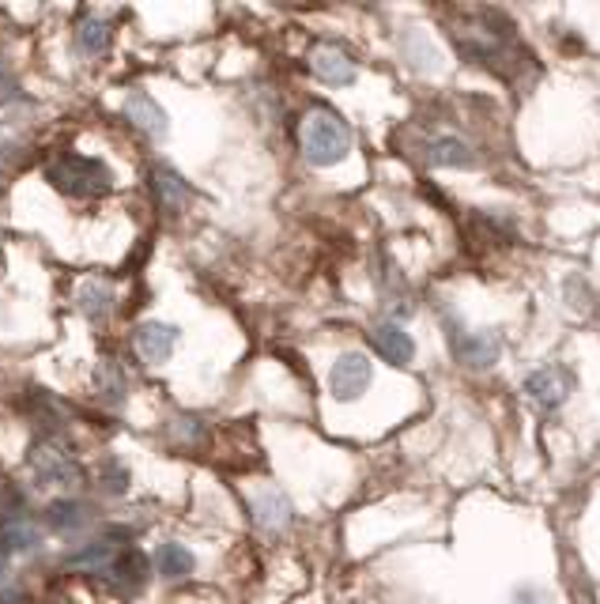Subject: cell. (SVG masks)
Wrapping results in <instances>:
<instances>
[{"label": "cell", "mask_w": 600, "mask_h": 604, "mask_svg": "<svg viewBox=\"0 0 600 604\" xmlns=\"http://www.w3.org/2000/svg\"><path fill=\"white\" fill-rule=\"evenodd\" d=\"M449 38L457 43L468 61L488 64L499 76H514L517 61L521 57L514 46V27H509L506 15H499L495 8H483V12H472V23H461V27H449Z\"/></svg>", "instance_id": "1"}, {"label": "cell", "mask_w": 600, "mask_h": 604, "mask_svg": "<svg viewBox=\"0 0 600 604\" xmlns=\"http://www.w3.org/2000/svg\"><path fill=\"white\" fill-rule=\"evenodd\" d=\"M299 148L314 167H336L340 159H348L351 152V129L328 106H314L307 110V118L299 121Z\"/></svg>", "instance_id": "2"}, {"label": "cell", "mask_w": 600, "mask_h": 604, "mask_svg": "<svg viewBox=\"0 0 600 604\" xmlns=\"http://www.w3.org/2000/svg\"><path fill=\"white\" fill-rule=\"evenodd\" d=\"M46 178L53 182V190L64 193V197H80V201L106 197V193L113 190L110 167L92 159V155H72V152L57 155V159H49Z\"/></svg>", "instance_id": "3"}, {"label": "cell", "mask_w": 600, "mask_h": 604, "mask_svg": "<svg viewBox=\"0 0 600 604\" xmlns=\"http://www.w3.org/2000/svg\"><path fill=\"white\" fill-rule=\"evenodd\" d=\"M449 348H454V359L472 371H483L491 366L499 355H503V337L495 329H449Z\"/></svg>", "instance_id": "4"}, {"label": "cell", "mask_w": 600, "mask_h": 604, "mask_svg": "<svg viewBox=\"0 0 600 604\" xmlns=\"http://www.w3.org/2000/svg\"><path fill=\"white\" fill-rule=\"evenodd\" d=\"M370 378H374L370 359L363 352H344L328 371V389H333L336 401H359L370 389Z\"/></svg>", "instance_id": "5"}, {"label": "cell", "mask_w": 600, "mask_h": 604, "mask_svg": "<svg viewBox=\"0 0 600 604\" xmlns=\"http://www.w3.org/2000/svg\"><path fill=\"white\" fill-rule=\"evenodd\" d=\"M571 389H574V374H571V366H540V371H532L529 378H525V394L532 397L544 412H552V408H559L571 397Z\"/></svg>", "instance_id": "6"}, {"label": "cell", "mask_w": 600, "mask_h": 604, "mask_svg": "<svg viewBox=\"0 0 600 604\" xmlns=\"http://www.w3.org/2000/svg\"><path fill=\"white\" fill-rule=\"evenodd\" d=\"M310 72L328 87H348V84H356V76H359L351 53L340 50V46H333V43H322L310 50Z\"/></svg>", "instance_id": "7"}, {"label": "cell", "mask_w": 600, "mask_h": 604, "mask_svg": "<svg viewBox=\"0 0 600 604\" xmlns=\"http://www.w3.org/2000/svg\"><path fill=\"white\" fill-rule=\"evenodd\" d=\"M125 533H113V536H98V541L84 544L80 552H72L64 559L69 570H84V575H110V567L118 563V555L129 548V541H121Z\"/></svg>", "instance_id": "8"}, {"label": "cell", "mask_w": 600, "mask_h": 604, "mask_svg": "<svg viewBox=\"0 0 600 604\" xmlns=\"http://www.w3.org/2000/svg\"><path fill=\"white\" fill-rule=\"evenodd\" d=\"M175 345H178V329L175 325H167V322H144V325H136V333H133V348H136V355L144 359V363H167L170 352H175Z\"/></svg>", "instance_id": "9"}, {"label": "cell", "mask_w": 600, "mask_h": 604, "mask_svg": "<svg viewBox=\"0 0 600 604\" xmlns=\"http://www.w3.org/2000/svg\"><path fill=\"white\" fill-rule=\"evenodd\" d=\"M31 469L43 480H53V484H76L80 480L76 461L64 450H57L53 443H35V450H31Z\"/></svg>", "instance_id": "10"}, {"label": "cell", "mask_w": 600, "mask_h": 604, "mask_svg": "<svg viewBox=\"0 0 600 604\" xmlns=\"http://www.w3.org/2000/svg\"><path fill=\"white\" fill-rule=\"evenodd\" d=\"M370 340H374L377 355L393 366H408L416 359V340L408 337L400 325H377V329L370 333Z\"/></svg>", "instance_id": "11"}, {"label": "cell", "mask_w": 600, "mask_h": 604, "mask_svg": "<svg viewBox=\"0 0 600 604\" xmlns=\"http://www.w3.org/2000/svg\"><path fill=\"white\" fill-rule=\"evenodd\" d=\"M125 118L133 121V125L140 129V133H147V136H167V129H170L167 110H163V106L155 102L152 95H144V92L129 95V102H125Z\"/></svg>", "instance_id": "12"}, {"label": "cell", "mask_w": 600, "mask_h": 604, "mask_svg": "<svg viewBox=\"0 0 600 604\" xmlns=\"http://www.w3.org/2000/svg\"><path fill=\"white\" fill-rule=\"evenodd\" d=\"M253 518H257L261 529L279 533L291 521V503L279 487H261V492H253Z\"/></svg>", "instance_id": "13"}, {"label": "cell", "mask_w": 600, "mask_h": 604, "mask_svg": "<svg viewBox=\"0 0 600 604\" xmlns=\"http://www.w3.org/2000/svg\"><path fill=\"white\" fill-rule=\"evenodd\" d=\"M106 582H110L118 593H136L140 585L147 582V559L133 548V544H129V548L118 555V563H113V567H110V575H106Z\"/></svg>", "instance_id": "14"}, {"label": "cell", "mask_w": 600, "mask_h": 604, "mask_svg": "<svg viewBox=\"0 0 600 604\" xmlns=\"http://www.w3.org/2000/svg\"><path fill=\"white\" fill-rule=\"evenodd\" d=\"M92 506H84V503H72V499H61V503H49V510H46V521H49V529L53 533H64V536H76L80 529H87L92 526Z\"/></svg>", "instance_id": "15"}, {"label": "cell", "mask_w": 600, "mask_h": 604, "mask_svg": "<svg viewBox=\"0 0 600 604\" xmlns=\"http://www.w3.org/2000/svg\"><path fill=\"white\" fill-rule=\"evenodd\" d=\"M152 185H155V197H159V204L163 208H170V212H182L189 204V197H193V190L185 185V178L178 174V170H170V167H155Z\"/></svg>", "instance_id": "16"}, {"label": "cell", "mask_w": 600, "mask_h": 604, "mask_svg": "<svg viewBox=\"0 0 600 604\" xmlns=\"http://www.w3.org/2000/svg\"><path fill=\"white\" fill-rule=\"evenodd\" d=\"M95 389H98V397H103L110 408L125 404V371H121V363L103 359V363H98V371H95Z\"/></svg>", "instance_id": "17"}, {"label": "cell", "mask_w": 600, "mask_h": 604, "mask_svg": "<svg viewBox=\"0 0 600 604\" xmlns=\"http://www.w3.org/2000/svg\"><path fill=\"white\" fill-rule=\"evenodd\" d=\"M427 159H431L434 167H472L476 155L465 141H457V136H439V141L427 148Z\"/></svg>", "instance_id": "18"}, {"label": "cell", "mask_w": 600, "mask_h": 604, "mask_svg": "<svg viewBox=\"0 0 600 604\" xmlns=\"http://www.w3.org/2000/svg\"><path fill=\"white\" fill-rule=\"evenodd\" d=\"M76 43H80V50L92 53V57L106 53V50H110V23L98 20V15H80Z\"/></svg>", "instance_id": "19"}, {"label": "cell", "mask_w": 600, "mask_h": 604, "mask_svg": "<svg viewBox=\"0 0 600 604\" xmlns=\"http://www.w3.org/2000/svg\"><path fill=\"white\" fill-rule=\"evenodd\" d=\"M155 567H159V575H167V578H185V575H193V567H196V559H193V552L185 548V544H163L159 552H155Z\"/></svg>", "instance_id": "20"}, {"label": "cell", "mask_w": 600, "mask_h": 604, "mask_svg": "<svg viewBox=\"0 0 600 604\" xmlns=\"http://www.w3.org/2000/svg\"><path fill=\"white\" fill-rule=\"evenodd\" d=\"M80 310H84L87 317H106L110 314V306H113V291L106 288V283H98V280H92V283H84L80 288Z\"/></svg>", "instance_id": "21"}, {"label": "cell", "mask_w": 600, "mask_h": 604, "mask_svg": "<svg viewBox=\"0 0 600 604\" xmlns=\"http://www.w3.org/2000/svg\"><path fill=\"white\" fill-rule=\"evenodd\" d=\"M167 435H170V443L182 446V450H196L204 438V427L196 420H189V415H178V420L167 427Z\"/></svg>", "instance_id": "22"}, {"label": "cell", "mask_w": 600, "mask_h": 604, "mask_svg": "<svg viewBox=\"0 0 600 604\" xmlns=\"http://www.w3.org/2000/svg\"><path fill=\"white\" fill-rule=\"evenodd\" d=\"M38 544V533L31 526H12V529H4V544L0 548L4 552H31Z\"/></svg>", "instance_id": "23"}, {"label": "cell", "mask_w": 600, "mask_h": 604, "mask_svg": "<svg viewBox=\"0 0 600 604\" xmlns=\"http://www.w3.org/2000/svg\"><path fill=\"white\" fill-rule=\"evenodd\" d=\"M103 487H106V492H113V495H121V492L129 487V472L121 469L118 461H110V464L103 469Z\"/></svg>", "instance_id": "24"}, {"label": "cell", "mask_w": 600, "mask_h": 604, "mask_svg": "<svg viewBox=\"0 0 600 604\" xmlns=\"http://www.w3.org/2000/svg\"><path fill=\"white\" fill-rule=\"evenodd\" d=\"M20 506H23L20 495H15L12 487L0 484V526H4V521H12L15 514H20Z\"/></svg>", "instance_id": "25"}, {"label": "cell", "mask_w": 600, "mask_h": 604, "mask_svg": "<svg viewBox=\"0 0 600 604\" xmlns=\"http://www.w3.org/2000/svg\"><path fill=\"white\" fill-rule=\"evenodd\" d=\"M509 604H555L552 593H544L540 585H521V590L514 593V601Z\"/></svg>", "instance_id": "26"}, {"label": "cell", "mask_w": 600, "mask_h": 604, "mask_svg": "<svg viewBox=\"0 0 600 604\" xmlns=\"http://www.w3.org/2000/svg\"><path fill=\"white\" fill-rule=\"evenodd\" d=\"M0 99H15V84L4 69H0Z\"/></svg>", "instance_id": "27"}, {"label": "cell", "mask_w": 600, "mask_h": 604, "mask_svg": "<svg viewBox=\"0 0 600 604\" xmlns=\"http://www.w3.org/2000/svg\"><path fill=\"white\" fill-rule=\"evenodd\" d=\"M0 604H31V601L23 597V593H4V597H0Z\"/></svg>", "instance_id": "28"}, {"label": "cell", "mask_w": 600, "mask_h": 604, "mask_svg": "<svg viewBox=\"0 0 600 604\" xmlns=\"http://www.w3.org/2000/svg\"><path fill=\"white\" fill-rule=\"evenodd\" d=\"M4 559H8V552H4V548H0V575H4Z\"/></svg>", "instance_id": "29"}]
</instances>
